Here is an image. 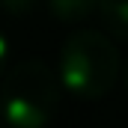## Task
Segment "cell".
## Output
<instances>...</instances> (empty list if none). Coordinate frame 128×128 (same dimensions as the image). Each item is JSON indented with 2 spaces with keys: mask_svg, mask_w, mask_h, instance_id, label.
Segmentation results:
<instances>
[{
  "mask_svg": "<svg viewBox=\"0 0 128 128\" xmlns=\"http://www.w3.org/2000/svg\"><path fill=\"white\" fill-rule=\"evenodd\" d=\"M122 84H125V92H128V63H125V72H122Z\"/></svg>",
  "mask_w": 128,
  "mask_h": 128,
  "instance_id": "52a82bcc",
  "label": "cell"
},
{
  "mask_svg": "<svg viewBox=\"0 0 128 128\" xmlns=\"http://www.w3.org/2000/svg\"><path fill=\"white\" fill-rule=\"evenodd\" d=\"M57 78L72 96L84 101L104 98L119 78V51L104 33L78 30L60 48Z\"/></svg>",
  "mask_w": 128,
  "mask_h": 128,
  "instance_id": "7a4b0ae2",
  "label": "cell"
},
{
  "mask_svg": "<svg viewBox=\"0 0 128 128\" xmlns=\"http://www.w3.org/2000/svg\"><path fill=\"white\" fill-rule=\"evenodd\" d=\"M45 3H48V12L66 24L86 21L98 12V0H45Z\"/></svg>",
  "mask_w": 128,
  "mask_h": 128,
  "instance_id": "3957f363",
  "label": "cell"
},
{
  "mask_svg": "<svg viewBox=\"0 0 128 128\" xmlns=\"http://www.w3.org/2000/svg\"><path fill=\"white\" fill-rule=\"evenodd\" d=\"M98 15L116 39L128 42V0H98Z\"/></svg>",
  "mask_w": 128,
  "mask_h": 128,
  "instance_id": "277c9868",
  "label": "cell"
},
{
  "mask_svg": "<svg viewBox=\"0 0 128 128\" xmlns=\"http://www.w3.org/2000/svg\"><path fill=\"white\" fill-rule=\"evenodd\" d=\"M60 78L42 60H24L0 78V119L6 128H48L60 110Z\"/></svg>",
  "mask_w": 128,
  "mask_h": 128,
  "instance_id": "6da1fadb",
  "label": "cell"
},
{
  "mask_svg": "<svg viewBox=\"0 0 128 128\" xmlns=\"http://www.w3.org/2000/svg\"><path fill=\"white\" fill-rule=\"evenodd\" d=\"M0 128H6V125H3V119H0Z\"/></svg>",
  "mask_w": 128,
  "mask_h": 128,
  "instance_id": "ba28073f",
  "label": "cell"
},
{
  "mask_svg": "<svg viewBox=\"0 0 128 128\" xmlns=\"http://www.w3.org/2000/svg\"><path fill=\"white\" fill-rule=\"evenodd\" d=\"M6 60H9V42H6V36L0 33V78H3V72H6Z\"/></svg>",
  "mask_w": 128,
  "mask_h": 128,
  "instance_id": "8992f818",
  "label": "cell"
},
{
  "mask_svg": "<svg viewBox=\"0 0 128 128\" xmlns=\"http://www.w3.org/2000/svg\"><path fill=\"white\" fill-rule=\"evenodd\" d=\"M36 3L39 0H0V9L6 15H27V12H33Z\"/></svg>",
  "mask_w": 128,
  "mask_h": 128,
  "instance_id": "5b68a950",
  "label": "cell"
}]
</instances>
